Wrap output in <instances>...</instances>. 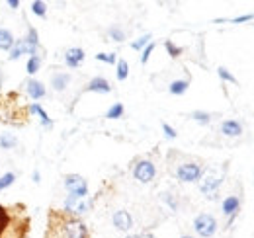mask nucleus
I'll list each match as a JSON object with an SVG mask.
<instances>
[{
	"mask_svg": "<svg viewBox=\"0 0 254 238\" xmlns=\"http://www.w3.org/2000/svg\"><path fill=\"white\" fill-rule=\"evenodd\" d=\"M39 66H41V59H39V55H32L30 59H28V74H35L37 70H39Z\"/></svg>",
	"mask_w": 254,
	"mask_h": 238,
	"instance_id": "nucleus-24",
	"label": "nucleus"
},
{
	"mask_svg": "<svg viewBox=\"0 0 254 238\" xmlns=\"http://www.w3.org/2000/svg\"><path fill=\"white\" fill-rule=\"evenodd\" d=\"M201 176V166L199 164H182L178 170H176V178L180 179V181H186V183H190V181H195V179H199Z\"/></svg>",
	"mask_w": 254,
	"mask_h": 238,
	"instance_id": "nucleus-8",
	"label": "nucleus"
},
{
	"mask_svg": "<svg viewBox=\"0 0 254 238\" xmlns=\"http://www.w3.org/2000/svg\"><path fill=\"white\" fill-rule=\"evenodd\" d=\"M108 35H110L114 41H124V39H126V33L120 30V28H116V26L108 30Z\"/></svg>",
	"mask_w": 254,
	"mask_h": 238,
	"instance_id": "nucleus-32",
	"label": "nucleus"
},
{
	"mask_svg": "<svg viewBox=\"0 0 254 238\" xmlns=\"http://www.w3.org/2000/svg\"><path fill=\"white\" fill-rule=\"evenodd\" d=\"M32 12L35 14V16H39V18H45V12H47L45 2H41V0H35V2H32Z\"/></svg>",
	"mask_w": 254,
	"mask_h": 238,
	"instance_id": "nucleus-27",
	"label": "nucleus"
},
{
	"mask_svg": "<svg viewBox=\"0 0 254 238\" xmlns=\"http://www.w3.org/2000/svg\"><path fill=\"white\" fill-rule=\"evenodd\" d=\"M191 118H193V121H197V123H201V125H207V123L211 121V116H209L207 112H193Z\"/></svg>",
	"mask_w": 254,
	"mask_h": 238,
	"instance_id": "nucleus-29",
	"label": "nucleus"
},
{
	"mask_svg": "<svg viewBox=\"0 0 254 238\" xmlns=\"http://www.w3.org/2000/svg\"><path fill=\"white\" fill-rule=\"evenodd\" d=\"M162 131H164V135H166L168 139H176V131H174L168 123H162Z\"/></svg>",
	"mask_w": 254,
	"mask_h": 238,
	"instance_id": "nucleus-35",
	"label": "nucleus"
},
{
	"mask_svg": "<svg viewBox=\"0 0 254 238\" xmlns=\"http://www.w3.org/2000/svg\"><path fill=\"white\" fill-rule=\"evenodd\" d=\"M112 221H114V227L118 231H129L133 227V219H131V215L127 211H116Z\"/></svg>",
	"mask_w": 254,
	"mask_h": 238,
	"instance_id": "nucleus-10",
	"label": "nucleus"
},
{
	"mask_svg": "<svg viewBox=\"0 0 254 238\" xmlns=\"http://www.w3.org/2000/svg\"><path fill=\"white\" fill-rule=\"evenodd\" d=\"M193 227H195V233H197L199 237L209 238V237H213V235H215V231H217V221H215L211 215L201 213V215H197V217H195Z\"/></svg>",
	"mask_w": 254,
	"mask_h": 238,
	"instance_id": "nucleus-4",
	"label": "nucleus"
},
{
	"mask_svg": "<svg viewBox=\"0 0 254 238\" xmlns=\"http://www.w3.org/2000/svg\"><path fill=\"white\" fill-rule=\"evenodd\" d=\"M118 80H126L127 76H129V64H127V60L120 59L118 60Z\"/></svg>",
	"mask_w": 254,
	"mask_h": 238,
	"instance_id": "nucleus-22",
	"label": "nucleus"
},
{
	"mask_svg": "<svg viewBox=\"0 0 254 238\" xmlns=\"http://www.w3.org/2000/svg\"><path fill=\"white\" fill-rule=\"evenodd\" d=\"M64 187L68 189V193L72 197H86L88 195V183L78 174H68L64 178Z\"/></svg>",
	"mask_w": 254,
	"mask_h": 238,
	"instance_id": "nucleus-5",
	"label": "nucleus"
},
{
	"mask_svg": "<svg viewBox=\"0 0 254 238\" xmlns=\"http://www.w3.org/2000/svg\"><path fill=\"white\" fill-rule=\"evenodd\" d=\"M28 110H30V114H35V116H39V119H41V125H43V127H47V129H49V127H53V121L49 119L47 112H45V110H43L39 104H32Z\"/></svg>",
	"mask_w": 254,
	"mask_h": 238,
	"instance_id": "nucleus-18",
	"label": "nucleus"
},
{
	"mask_svg": "<svg viewBox=\"0 0 254 238\" xmlns=\"http://www.w3.org/2000/svg\"><path fill=\"white\" fill-rule=\"evenodd\" d=\"M43 238H90V235L78 217L66 213L64 209H51L47 215V229Z\"/></svg>",
	"mask_w": 254,
	"mask_h": 238,
	"instance_id": "nucleus-1",
	"label": "nucleus"
},
{
	"mask_svg": "<svg viewBox=\"0 0 254 238\" xmlns=\"http://www.w3.org/2000/svg\"><path fill=\"white\" fill-rule=\"evenodd\" d=\"M164 199H166V203H168L170 207H172V209H176V201H174V199L170 197V193H164Z\"/></svg>",
	"mask_w": 254,
	"mask_h": 238,
	"instance_id": "nucleus-37",
	"label": "nucleus"
},
{
	"mask_svg": "<svg viewBox=\"0 0 254 238\" xmlns=\"http://www.w3.org/2000/svg\"><path fill=\"white\" fill-rule=\"evenodd\" d=\"M221 133L223 135H227V137H239V135L243 133V125H241L239 121H233V119L223 121Z\"/></svg>",
	"mask_w": 254,
	"mask_h": 238,
	"instance_id": "nucleus-14",
	"label": "nucleus"
},
{
	"mask_svg": "<svg viewBox=\"0 0 254 238\" xmlns=\"http://www.w3.org/2000/svg\"><path fill=\"white\" fill-rule=\"evenodd\" d=\"M26 92H28V96H30L32 100H41V98L45 96V86H43L39 80L30 78V80L26 82Z\"/></svg>",
	"mask_w": 254,
	"mask_h": 238,
	"instance_id": "nucleus-12",
	"label": "nucleus"
},
{
	"mask_svg": "<svg viewBox=\"0 0 254 238\" xmlns=\"http://www.w3.org/2000/svg\"><path fill=\"white\" fill-rule=\"evenodd\" d=\"M182 238H193V237H188V235H186V237H182Z\"/></svg>",
	"mask_w": 254,
	"mask_h": 238,
	"instance_id": "nucleus-41",
	"label": "nucleus"
},
{
	"mask_svg": "<svg viewBox=\"0 0 254 238\" xmlns=\"http://www.w3.org/2000/svg\"><path fill=\"white\" fill-rule=\"evenodd\" d=\"M68 82H70V74L68 72H55L51 76V86H53V90H57V92H63L68 86Z\"/></svg>",
	"mask_w": 254,
	"mask_h": 238,
	"instance_id": "nucleus-15",
	"label": "nucleus"
},
{
	"mask_svg": "<svg viewBox=\"0 0 254 238\" xmlns=\"http://www.w3.org/2000/svg\"><path fill=\"white\" fill-rule=\"evenodd\" d=\"M14 181H16V174H14V172H8V174H4V176L0 178V191L8 189V187H10Z\"/></svg>",
	"mask_w": 254,
	"mask_h": 238,
	"instance_id": "nucleus-25",
	"label": "nucleus"
},
{
	"mask_svg": "<svg viewBox=\"0 0 254 238\" xmlns=\"http://www.w3.org/2000/svg\"><path fill=\"white\" fill-rule=\"evenodd\" d=\"M149 43H151V33H145L143 37H139L137 41H133V43H131V47H133L135 51H141V49H145Z\"/></svg>",
	"mask_w": 254,
	"mask_h": 238,
	"instance_id": "nucleus-23",
	"label": "nucleus"
},
{
	"mask_svg": "<svg viewBox=\"0 0 254 238\" xmlns=\"http://www.w3.org/2000/svg\"><path fill=\"white\" fill-rule=\"evenodd\" d=\"M149 238H155V237H149Z\"/></svg>",
	"mask_w": 254,
	"mask_h": 238,
	"instance_id": "nucleus-42",
	"label": "nucleus"
},
{
	"mask_svg": "<svg viewBox=\"0 0 254 238\" xmlns=\"http://www.w3.org/2000/svg\"><path fill=\"white\" fill-rule=\"evenodd\" d=\"M86 90H88V92H102V94H108V92H112V86H110V82H108L106 78L96 76V78H92V80L88 82Z\"/></svg>",
	"mask_w": 254,
	"mask_h": 238,
	"instance_id": "nucleus-13",
	"label": "nucleus"
},
{
	"mask_svg": "<svg viewBox=\"0 0 254 238\" xmlns=\"http://www.w3.org/2000/svg\"><path fill=\"white\" fill-rule=\"evenodd\" d=\"M164 47H166V51H168V55H170V57H178V55H182V47L174 45L170 39H166V41H164Z\"/></svg>",
	"mask_w": 254,
	"mask_h": 238,
	"instance_id": "nucleus-28",
	"label": "nucleus"
},
{
	"mask_svg": "<svg viewBox=\"0 0 254 238\" xmlns=\"http://www.w3.org/2000/svg\"><path fill=\"white\" fill-rule=\"evenodd\" d=\"M8 6H10V8H14V10H16V8H18V6H20V2H18V0H8Z\"/></svg>",
	"mask_w": 254,
	"mask_h": 238,
	"instance_id": "nucleus-38",
	"label": "nucleus"
},
{
	"mask_svg": "<svg viewBox=\"0 0 254 238\" xmlns=\"http://www.w3.org/2000/svg\"><path fill=\"white\" fill-rule=\"evenodd\" d=\"M8 221H10V207L0 205V237H2V233H4V229H6V225H8Z\"/></svg>",
	"mask_w": 254,
	"mask_h": 238,
	"instance_id": "nucleus-21",
	"label": "nucleus"
},
{
	"mask_svg": "<svg viewBox=\"0 0 254 238\" xmlns=\"http://www.w3.org/2000/svg\"><path fill=\"white\" fill-rule=\"evenodd\" d=\"M92 209V199L90 197H72L68 195L66 201H64V211L70 213V215H82V213H88Z\"/></svg>",
	"mask_w": 254,
	"mask_h": 238,
	"instance_id": "nucleus-6",
	"label": "nucleus"
},
{
	"mask_svg": "<svg viewBox=\"0 0 254 238\" xmlns=\"http://www.w3.org/2000/svg\"><path fill=\"white\" fill-rule=\"evenodd\" d=\"M217 74L221 76V80H225V82L237 84V78H235V76H233V74H231V72H229V70H227L225 66H219V68H217Z\"/></svg>",
	"mask_w": 254,
	"mask_h": 238,
	"instance_id": "nucleus-30",
	"label": "nucleus"
},
{
	"mask_svg": "<svg viewBox=\"0 0 254 238\" xmlns=\"http://www.w3.org/2000/svg\"><path fill=\"white\" fill-rule=\"evenodd\" d=\"M124 116V106L122 104H114L110 110H108V114H106V118L108 119H118Z\"/></svg>",
	"mask_w": 254,
	"mask_h": 238,
	"instance_id": "nucleus-26",
	"label": "nucleus"
},
{
	"mask_svg": "<svg viewBox=\"0 0 254 238\" xmlns=\"http://www.w3.org/2000/svg\"><path fill=\"white\" fill-rule=\"evenodd\" d=\"M239 205H241V201H239V197H235V195H231V197H227V199L223 201V213H225L227 217H231V221H233V217H235V213L239 211Z\"/></svg>",
	"mask_w": 254,
	"mask_h": 238,
	"instance_id": "nucleus-17",
	"label": "nucleus"
},
{
	"mask_svg": "<svg viewBox=\"0 0 254 238\" xmlns=\"http://www.w3.org/2000/svg\"><path fill=\"white\" fill-rule=\"evenodd\" d=\"M201 181H199V189L205 193L207 199H215L217 197V187L221 185L223 174L217 172L215 168H209L205 172H201Z\"/></svg>",
	"mask_w": 254,
	"mask_h": 238,
	"instance_id": "nucleus-3",
	"label": "nucleus"
},
{
	"mask_svg": "<svg viewBox=\"0 0 254 238\" xmlns=\"http://www.w3.org/2000/svg\"><path fill=\"white\" fill-rule=\"evenodd\" d=\"M16 145H18V139H16L12 133L0 135V147H2V149H14Z\"/></svg>",
	"mask_w": 254,
	"mask_h": 238,
	"instance_id": "nucleus-20",
	"label": "nucleus"
},
{
	"mask_svg": "<svg viewBox=\"0 0 254 238\" xmlns=\"http://www.w3.org/2000/svg\"><path fill=\"white\" fill-rule=\"evenodd\" d=\"M24 55V49H22V43H20V39H16V43H14V47H12V51H10V60H16L18 57H22Z\"/></svg>",
	"mask_w": 254,
	"mask_h": 238,
	"instance_id": "nucleus-31",
	"label": "nucleus"
},
{
	"mask_svg": "<svg viewBox=\"0 0 254 238\" xmlns=\"http://www.w3.org/2000/svg\"><path fill=\"white\" fill-rule=\"evenodd\" d=\"M133 174H135V178L139 179L141 183H149L151 179L155 178L157 168H155V164H153L151 160H141V162H137Z\"/></svg>",
	"mask_w": 254,
	"mask_h": 238,
	"instance_id": "nucleus-7",
	"label": "nucleus"
},
{
	"mask_svg": "<svg viewBox=\"0 0 254 238\" xmlns=\"http://www.w3.org/2000/svg\"><path fill=\"white\" fill-rule=\"evenodd\" d=\"M168 90H170V94L180 96V94H184L188 90V80H174V82H170Z\"/></svg>",
	"mask_w": 254,
	"mask_h": 238,
	"instance_id": "nucleus-19",
	"label": "nucleus"
},
{
	"mask_svg": "<svg viewBox=\"0 0 254 238\" xmlns=\"http://www.w3.org/2000/svg\"><path fill=\"white\" fill-rule=\"evenodd\" d=\"M96 59L104 60V62H108V64H114V62H116V55H114V53H98Z\"/></svg>",
	"mask_w": 254,
	"mask_h": 238,
	"instance_id": "nucleus-34",
	"label": "nucleus"
},
{
	"mask_svg": "<svg viewBox=\"0 0 254 238\" xmlns=\"http://www.w3.org/2000/svg\"><path fill=\"white\" fill-rule=\"evenodd\" d=\"M22 43V49L26 55H37V47H39V35H37V30L35 28H28V35L24 39H20Z\"/></svg>",
	"mask_w": 254,
	"mask_h": 238,
	"instance_id": "nucleus-9",
	"label": "nucleus"
},
{
	"mask_svg": "<svg viewBox=\"0 0 254 238\" xmlns=\"http://www.w3.org/2000/svg\"><path fill=\"white\" fill-rule=\"evenodd\" d=\"M127 238H141V237H139V235H129Z\"/></svg>",
	"mask_w": 254,
	"mask_h": 238,
	"instance_id": "nucleus-40",
	"label": "nucleus"
},
{
	"mask_svg": "<svg viewBox=\"0 0 254 238\" xmlns=\"http://www.w3.org/2000/svg\"><path fill=\"white\" fill-rule=\"evenodd\" d=\"M14 43H16V39H14L12 31L6 30V28H0V49L2 51H12Z\"/></svg>",
	"mask_w": 254,
	"mask_h": 238,
	"instance_id": "nucleus-16",
	"label": "nucleus"
},
{
	"mask_svg": "<svg viewBox=\"0 0 254 238\" xmlns=\"http://www.w3.org/2000/svg\"><path fill=\"white\" fill-rule=\"evenodd\" d=\"M254 20V14H245V16H239V18H233L231 22L233 24H243V22H251Z\"/></svg>",
	"mask_w": 254,
	"mask_h": 238,
	"instance_id": "nucleus-36",
	"label": "nucleus"
},
{
	"mask_svg": "<svg viewBox=\"0 0 254 238\" xmlns=\"http://www.w3.org/2000/svg\"><path fill=\"white\" fill-rule=\"evenodd\" d=\"M153 51H155V43L151 41V43L143 49V55H141V62H143V64H147V60H149V57H151V53H153Z\"/></svg>",
	"mask_w": 254,
	"mask_h": 238,
	"instance_id": "nucleus-33",
	"label": "nucleus"
},
{
	"mask_svg": "<svg viewBox=\"0 0 254 238\" xmlns=\"http://www.w3.org/2000/svg\"><path fill=\"white\" fill-rule=\"evenodd\" d=\"M64 60H66V64H68L70 68H76V66H80L82 60H84V51H82L80 47H72V49L66 51Z\"/></svg>",
	"mask_w": 254,
	"mask_h": 238,
	"instance_id": "nucleus-11",
	"label": "nucleus"
},
{
	"mask_svg": "<svg viewBox=\"0 0 254 238\" xmlns=\"http://www.w3.org/2000/svg\"><path fill=\"white\" fill-rule=\"evenodd\" d=\"M30 229V219L26 215L24 205H12L10 207V221L0 238H26Z\"/></svg>",
	"mask_w": 254,
	"mask_h": 238,
	"instance_id": "nucleus-2",
	"label": "nucleus"
},
{
	"mask_svg": "<svg viewBox=\"0 0 254 238\" xmlns=\"http://www.w3.org/2000/svg\"><path fill=\"white\" fill-rule=\"evenodd\" d=\"M32 178H33V181H35V183H39V179H41V176H39V172H37V170H33Z\"/></svg>",
	"mask_w": 254,
	"mask_h": 238,
	"instance_id": "nucleus-39",
	"label": "nucleus"
}]
</instances>
